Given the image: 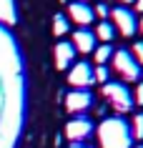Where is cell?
Returning <instances> with one entry per match:
<instances>
[{
  "label": "cell",
  "instance_id": "6da1fadb",
  "mask_svg": "<svg viewBox=\"0 0 143 148\" xmlns=\"http://www.w3.org/2000/svg\"><path fill=\"white\" fill-rule=\"evenodd\" d=\"M98 140L101 148H131V125H126L123 118H105L98 125Z\"/></svg>",
  "mask_w": 143,
  "mask_h": 148
},
{
  "label": "cell",
  "instance_id": "7a4b0ae2",
  "mask_svg": "<svg viewBox=\"0 0 143 148\" xmlns=\"http://www.w3.org/2000/svg\"><path fill=\"white\" fill-rule=\"evenodd\" d=\"M101 93H103L105 103L111 106L113 113H128V110H133V95H131V90H128L123 83H113V80H108L103 88H101Z\"/></svg>",
  "mask_w": 143,
  "mask_h": 148
},
{
  "label": "cell",
  "instance_id": "3957f363",
  "mask_svg": "<svg viewBox=\"0 0 143 148\" xmlns=\"http://www.w3.org/2000/svg\"><path fill=\"white\" fill-rule=\"evenodd\" d=\"M113 70L118 73L126 83H138L141 80V65L135 63V58L131 55V50L120 48V50H113Z\"/></svg>",
  "mask_w": 143,
  "mask_h": 148
},
{
  "label": "cell",
  "instance_id": "277c9868",
  "mask_svg": "<svg viewBox=\"0 0 143 148\" xmlns=\"http://www.w3.org/2000/svg\"><path fill=\"white\" fill-rule=\"evenodd\" d=\"M111 20H113L116 33H120L123 38H133L135 33H138V18H135V13H133V10H128L126 5L113 8L111 10Z\"/></svg>",
  "mask_w": 143,
  "mask_h": 148
},
{
  "label": "cell",
  "instance_id": "5b68a950",
  "mask_svg": "<svg viewBox=\"0 0 143 148\" xmlns=\"http://www.w3.org/2000/svg\"><path fill=\"white\" fill-rule=\"evenodd\" d=\"M90 106H93V93L88 88H75V90H70V93L65 95V110L73 113V116L86 113Z\"/></svg>",
  "mask_w": 143,
  "mask_h": 148
},
{
  "label": "cell",
  "instance_id": "8992f818",
  "mask_svg": "<svg viewBox=\"0 0 143 148\" xmlns=\"http://www.w3.org/2000/svg\"><path fill=\"white\" fill-rule=\"evenodd\" d=\"M90 133H93V123H90L88 118H73V121L65 123V138L70 140L73 146L83 143Z\"/></svg>",
  "mask_w": 143,
  "mask_h": 148
},
{
  "label": "cell",
  "instance_id": "52a82bcc",
  "mask_svg": "<svg viewBox=\"0 0 143 148\" xmlns=\"http://www.w3.org/2000/svg\"><path fill=\"white\" fill-rule=\"evenodd\" d=\"M68 83H70L73 88H90L95 83L93 80V68H90L86 60L73 63L70 70H68Z\"/></svg>",
  "mask_w": 143,
  "mask_h": 148
},
{
  "label": "cell",
  "instance_id": "ba28073f",
  "mask_svg": "<svg viewBox=\"0 0 143 148\" xmlns=\"http://www.w3.org/2000/svg\"><path fill=\"white\" fill-rule=\"evenodd\" d=\"M68 15H70V20H73V23H78L80 28H86V25H90L95 20L93 8H90L88 3H83V0H75V3L68 5Z\"/></svg>",
  "mask_w": 143,
  "mask_h": 148
},
{
  "label": "cell",
  "instance_id": "9c48e42d",
  "mask_svg": "<svg viewBox=\"0 0 143 148\" xmlns=\"http://www.w3.org/2000/svg\"><path fill=\"white\" fill-rule=\"evenodd\" d=\"M53 53H55V68L58 70H65V68H70L73 63H75V48H73V43L60 40Z\"/></svg>",
  "mask_w": 143,
  "mask_h": 148
},
{
  "label": "cell",
  "instance_id": "30bf717a",
  "mask_svg": "<svg viewBox=\"0 0 143 148\" xmlns=\"http://www.w3.org/2000/svg\"><path fill=\"white\" fill-rule=\"evenodd\" d=\"M73 48H75V53H93L95 50V33H90V30H86V28H80V30H75L73 33Z\"/></svg>",
  "mask_w": 143,
  "mask_h": 148
},
{
  "label": "cell",
  "instance_id": "8fae6325",
  "mask_svg": "<svg viewBox=\"0 0 143 148\" xmlns=\"http://www.w3.org/2000/svg\"><path fill=\"white\" fill-rule=\"evenodd\" d=\"M0 23H5V25H15L18 23L15 0H0Z\"/></svg>",
  "mask_w": 143,
  "mask_h": 148
},
{
  "label": "cell",
  "instance_id": "7c38bea8",
  "mask_svg": "<svg viewBox=\"0 0 143 148\" xmlns=\"http://www.w3.org/2000/svg\"><path fill=\"white\" fill-rule=\"evenodd\" d=\"M113 38H116V28H113V23H108V20H101V23H98V28H95V40L111 43Z\"/></svg>",
  "mask_w": 143,
  "mask_h": 148
},
{
  "label": "cell",
  "instance_id": "4fadbf2b",
  "mask_svg": "<svg viewBox=\"0 0 143 148\" xmlns=\"http://www.w3.org/2000/svg\"><path fill=\"white\" fill-rule=\"evenodd\" d=\"M93 58H95V63L98 65H105V63L113 58V48H111V43H103V45H95V50H93Z\"/></svg>",
  "mask_w": 143,
  "mask_h": 148
},
{
  "label": "cell",
  "instance_id": "5bb4252c",
  "mask_svg": "<svg viewBox=\"0 0 143 148\" xmlns=\"http://www.w3.org/2000/svg\"><path fill=\"white\" fill-rule=\"evenodd\" d=\"M68 30H70V25H68V18H65L63 13H55V15H53V33H55L58 38H63Z\"/></svg>",
  "mask_w": 143,
  "mask_h": 148
},
{
  "label": "cell",
  "instance_id": "9a60e30c",
  "mask_svg": "<svg viewBox=\"0 0 143 148\" xmlns=\"http://www.w3.org/2000/svg\"><path fill=\"white\" fill-rule=\"evenodd\" d=\"M131 136L141 140L143 138V113H135L133 116V123H131Z\"/></svg>",
  "mask_w": 143,
  "mask_h": 148
},
{
  "label": "cell",
  "instance_id": "2e32d148",
  "mask_svg": "<svg viewBox=\"0 0 143 148\" xmlns=\"http://www.w3.org/2000/svg\"><path fill=\"white\" fill-rule=\"evenodd\" d=\"M108 78H111V70L105 68V65H95V68H93V80H95V83L105 86V83H108Z\"/></svg>",
  "mask_w": 143,
  "mask_h": 148
},
{
  "label": "cell",
  "instance_id": "e0dca14e",
  "mask_svg": "<svg viewBox=\"0 0 143 148\" xmlns=\"http://www.w3.org/2000/svg\"><path fill=\"white\" fill-rule=\"evenodd\" d=\"M131 55L135 58V63H138V65H143V40L133 43V48H131Z\"/></svg>",
  "mask_w": 143,
  "mask_h": 148
},
{
  "label": "cell",
  "instance_id": "ac0fdd59",
  "mask_svg": "<svg viewBox=\"0 0 143 148\" xmlns=\"http://www.w3.org/2000/svg\"><path fill=\"white\" fill-rule=\"evenodd\" d=\"M93 13H95V18H103V20H105V18L111 15V8H108L105 3H98V5L93 8Z\"/></svg>",
  "mask_w": 143,
  "mask_h": 148
},
{
  "label": "cell",
  "instance_id": "d6986e66",
  "mask_svg": "<svg viewBox=\"0 0 143 148\" xmlns=\"http://www.w3.org/2000/svg\"><path fill=\"white\" fill-rule=\"evenodd\" d=\"M133 103H135V106H143V80H138V86H135V95H133Z\"/></svg>",
  "mask_w": 143,
  "mask_h": 148
},
{
  "label": "cell",
  "instance_id": "ffe728a7",
  "mask_svg": "<svg viewBox=\"0 0 143 148\" xmlns=\"http://www.w3.org/2000/svg\"><path fill=\"white\" fill-rule=\"evenodd\" d=\"M133 5H135V10H138V13H143V0H135Z\"/></svg>",
  "mask_w": 143,
  "mask_h": 148
},
{
  "label": "cell",
  "instance_id": "44dd1931",
  "mask_svg": "<svg viewBox=\"0 0 143 148\" xmlns=\"http://www.w3.org/2000/svg\"><path fill=\"white\" fill-rule=\"evenodd\" d=\"M138 30L143 33V18H138Z\"/></svg>",
  "mask_w": 143,
  "mask_h": 148
},
{
  "label": "cell",
  "instance_id": "7402d4cb",
  "mask_svg": "<svg viewBox=\"0 0 143 148\" xmlns=\"http://www.w3.org/2000/svg\"><path fill=\"white\" fill-rule=\"evenodd\" d=\"M118 3H123V5H131V3H135V0H118Z\"/></svg>",
  "mask_w": 143,
  "mask_h": 148
},
{
  "label": "cell",
  "instance_id": "603a6c76",
  "mask_svg": "<svg viewBox=\"0 0 143 148\" xmlns=\"http://www.w3.org/2000/svg\"><path fill=\"white\" fill-rule=\"evenodd\" d=\"M70 148H86V146H70Z\"/></svg>",
  "mask_w": 143,
  "mask_h": 148
},
{
  "label": "cell",
  "instance_id": "cb8c5ba5",
  "mask_svg": "<svg viewBox=\"0 0 143 148\" xmlns=\"http://www.w3.org/2000/svg\"><path fill=\"white\" fill-rule=\"evenodd\" d=\"M135 148H143V146H135Z\"/></svg>",
  "mask_w": 143,
  "mask_h": 148
},
{
  "label": "cell",
  "instance_id": "d4e9b609",
  "mask_svg": "<svg viewBox=\"0 0 143 148\" xmlns=\"http://www.w3.org/2000/svg\"><path fill=\"white\" fill-rule=\"evenodd\" d=\"M83 3H88V0H83Z\"/></svg>",
  "mask_w": 143,
  "mask_h": 148
}]
</instances>
